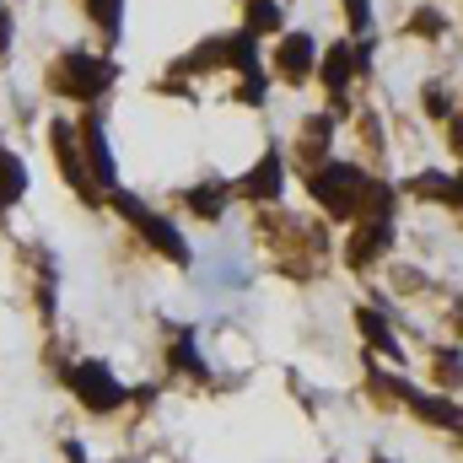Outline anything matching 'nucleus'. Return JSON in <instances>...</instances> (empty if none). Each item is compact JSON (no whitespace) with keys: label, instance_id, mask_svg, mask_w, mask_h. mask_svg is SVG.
<instances>
[{"label":"nucleus","instance_id":"0eeeda50","mask_svg":"<svg viewBox=\"0 0 463 463\" xmlns=\"http://www.w3.org/2000/svg\"><path fill=\"white\" fill-rule=\"evenodd\" d=\"M404 404H415V415L420 420H431V426H448V431H463V410L458 404H448V399H437V393H404Z\"/></svg>","mask_w":463,"mask_h":463},{"label":"nucleus","instance_id":"f257e3e1","mask_svg":"<svg viewBox=\"0 0 463 463\" xmlns=\"http://www.w3.org/2000/svg\"><path fill=\"white\" fill-rule=\"evenodd\" d=\"M307 189H313V200H318L324 211H335V216H355V211H361V189H366V178H361V167H350V162H329V167H313Z\"/></svg>","mask_w":463,"mask_h":463},{"label":"nucleus","instance_id":"4468645a","mask_svg":"<svg viewBox=\"0 0 463 463\" xmlns=\"http://www.w3.org/2000/svg\"><path fill=\"white\" fill-rule=\"evenodd\" d=\"M248 27H253V33L280 27V5H275V0H248Z\"/></svg>","mask_w":463,"mask_h":463},{"label":"nucleus","instance_id":"412c9836","mask_svg":"<svg viewBox=\"0 0 463 463\" xmlns=\"http://www.w3.org/2000/svg\"><path fill=\"white\" fill-rule=\"evenodd\" d=\"M442 22H437V11H420V22H415V33H437Z\"/></svg>","mask_w":463,"mask_h":463},{"label":"nucleus","instance_id":"20e7f679","mask_svg":"<svg viewBox=\"0 0 463 463\" xmlns=\"http://www.w3.org/2000/svg\"><path fill=\"white\" fill-rule=\"evenodd\" d=\"M114 205H118V211H124V216H129V222H135L140 232H146V237H151V242H156V248H162V253L173 259V264H189V242L178 237V227H173V222L151 216V211H146V205H140L135 194H124V189H114Z\"/></svg>","mask_w":463,"mask_h":463},{"label":"nucleus","instance_id":"39448f33","mask_svg":"<svg viewBox=\"0 0 463 463\" xmlns=\"http://www.w3.org/2000/svg\"><path fill=\"white\" fill-rule=\"evenodd\" d=\"M49 140H54V156H60L65 178L81 189V200H98V189H92V178H87V167H81V156H76V129H71V124H49Z\"/></svg>","mask_w":463,"mask_h":463},{"label":"nucleus","instance_id":"ddd939ff","mask_svg":"<svg viewBox=\"0 0 463 463\" xmlns=\"http://www.w3.org/2000/svg\"><path fill=\"white\" fill-rule=\"evenodd\" d=\"M22 189H27V173H22V162H16L11 151H0V211H5L11 200H22Z\"/></svg>","mask_w":463,"mask_h":463},{"label":"nucleus","instance_id":"9b49d317","mask_svg":"<svg viewBox=\"0 0 463 463\" xmlns=\"http://www.w3.org/2000/svg\"><path fill=\"white\" fill-rule=\"evenodd\" d=\"M355 65H361V60H355L350 43H335V49H329V60H324V81H329V92H345V81H350Z\"/></svg>","mask_w":463,"mask_h":463},{"label":"nucleus","instance_id":"6ab92c4d","mask_svg":"<svg viewBox=\"0 0 463 463\" xmlns=\"http://www.w3.org/2000/svg\"><path fill=\"white\" fill-rule=\"evenodd\" d=\"M173 361H178V366H189V372H200V350H194V340H178Z\"/></svg>","mask_w":463,"mask_h":463},{"label":"nucleus","instance_id":"f03ea898","mask_svg":"<svg viewBox=\"0 0 463 463\" xmlns=\"http://www.w3.org/2000/svg\"><path fill=\"white\" fill-rule=\"evenodd\" d=\"M54 81H60V92H65V98L92 103V98H103V87L114 81V65H109V60H98V54H65V60H60V71H54Z\"/></svg>","mask_w":463,"mask_h":463},{"label":"nucleus","instance_id":"1a4fd4ad","mask_svg":"<svg viewBox=\"0 0 463 463\" xmlns=\"http://www.w3.org/2000/svg\"><path fill=\"white\" fill-rule=\"evenodd\" d=\"M388 237H393V227H388V222H361V232L350 237V264H366V259H377V253L388 248Z\"/></svg>","mask_w":463,"mask_h":463},{"label":"nucleus","instance_id":"b1692460","mask_svg":"<svg viewBox=\"0 0 463 463\" xmlns=\"http://www.w3.org/2000/svg\"><path fill=\"white\" fill-rule=\"evenodd\" d=\"M458 200H463V178H458Z\"/></svg>","mask_w":463,"mask_h":463},{"label":"nucleus","instance_id":"7ed1b4c3","mask_svg":"<svg viewBox=\"0 0 463 463\" xmlns=\"http://www.w3.org/2000/svg\"><path fill=\"white\" fill-rule=\"evenodd\" d=\"M71 388H76V399H81L92 415H114L118 404H124V388H118V377L103 366V361L71 366Z\"/></svg>","mask_w":463,"mask_h":463},{"label":"nucleus","instance_id":"f8f14e48","mask_svg":"<svg viewBox=\"0 0 463 463\" xmlns=\"http://www.w3.org/2000/svg\"><path fill=\"white\" fill-rule=\"evenodd\" d=\"M189 211L205 216V222H216V216L227 211V189H222V184H200V189H189Z\"/></svg>","mask_w":463,"mask_h":463},{"label":"nucleus","instance_id":"aec40b11","mask_svg":"<svg viewBox=\"0 0 463 463\" xmlns=\"http://www.w3.org/2000/svg\"><path fill=\"white\" fill-rule=\"evenodd\" d=\"M426 109H431V114H448V103H442V87H426Z\"/></svg>","mask_w":463,"mask_h":463},{"label":"nucleus","instance_id":"dca6fc26","mask_svg":"<svg viewBox=\"0 0 463 463\" xmlns=\"http://www.w3.org/2000/svg\"><path fill=\"white\" fill-rule=\"evenodd\" d=\"M437 383H442V388H458L463 383V355L458 350H442V355H437Z\"/></svg>","mask_w":463,"mask_h":463},{"label":"nucleus","instance_id":"a211bd4d","mask_svg":"<svg viewBox=\"0 0 463 463\" xmlns=\"http://www.w3.org/2000/svg\"><path fill=\"white\" fill-rule=\"evenodd\" d=\"M345 11H350V27H372V0H345Z\"/></svg>","mask_w":463,"mask_h":463},{"label":"nucleus","instance_id":"f3484780","mask_svg":"<svg viewBox=\"0 0 463 463\" xmlns=\"http://www.w3.org/2000/svg\"><path fill=\"white\" fill-rule=\"evenodd\" d=\"M87 5H92V22H98V27H103L109 38H114V33H118V11H124V0H87Z\"/></svg>","mask_w":463,"mask_h":463},{"label":"nucleus","instance_id":"2eb2a0df","mask_svg":"<svg viewBox=\"0 0 463 463\" xmlns=\"http://www.w3.org/2000/svg\"><path fill=\"white\" fill-rule=\"evenodd\" d=\"M355 324H361V335H366L372 345H377V350H388V355H393V335L383 329V313H355Z\"/></svg>","mask_w":463,"mask_h":463},{"label":"nucleus","instance_id":"5701e85b","mask_svg":"<svg viewBox=\"0 0 463 463\" xmlns=\"http://www.w3.org/2000/svg\"><path fill=\"white\" fill-rule=\"evenodd\" d=\"M372 463H388V458H383V453H377V458H372Z\"/></svg>","mask_w":463,"mask_h":463},{"label":"nucleus","instance_id":"9d476101","mask_svg":"<svg viewBox=\"0 0 463 463\" xmlns=\"http://www.w3.org/2000/svg\"><path fill=\"white\" fill-rule=\"evenodd\" d=\"M87 156H92V167H98V178L109 184V194H114V151H109V135H103V124L98 118H87Z\"/></svg>","mask_w":463,"mask_h":463},{"label":"nucleus","instance_id":"4be33fe9","mask_svg":"<svg viewBox=\"0 0 463 463\" xmlns=\"http://www.w3.org/2000/svg\"><path fill=\"white\" fill-rule=\"evenodd\" d=\"M0 49H11V22H5V11H0Z\"/></svg>","mask_w":463,"mask_h":463},{"label":"nucleus","instance_id":"6e6552de","mask_svg":"<svg viewBox=\"0 0 463 463\" xmlns=\"http://www.w3.org/2000/svg\"><path fill=\"white\" fill-rule=\"evenodd\" d=\"M275 60H280V76H286V81H302L307 65H313V38H307V33H291Z\"/></svg>","mask_w":463,"mask_h":463},{"label":"nucleus","instance_id":"423d86ee","mask_svg":"<svg viewBox=\"0 0 463 463\" xmlns=\"http://www.w3.org/2000/svg\"><path fill=\"white\" fill-rule=\"evenodd\" d=\"M237 189H242L248 200H275V194H280V156H275V151H264V156L242 173V184H237Z\"/></svg>","mask_w":463,"mask_h":463}]
</instances>
